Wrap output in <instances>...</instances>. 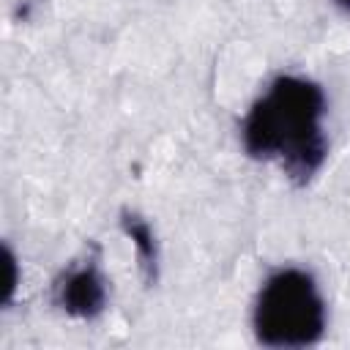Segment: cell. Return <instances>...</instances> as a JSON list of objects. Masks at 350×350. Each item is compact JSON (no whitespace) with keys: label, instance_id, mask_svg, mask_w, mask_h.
<instances>
[{"label":"cell","instance_id":"obj_6","mask_svg":"<svg viewBox=\"0 0 350 350\" xmlns=\"http://www.w3.org/2000/svg\"><path fill=\"white\" fill-rule=\"evenodd\" d=\"M334 5H336L339 11H345V14H350V0H334Z\"/></svg>","mask_w":350,"mask_h":350},{"label":"cell","instance_id":"obj_5","mask_svg":"<svg viewBox=\"0 0 350 350\" xmlns=\"http://www.w3.org/2000/svg\"><path fill=\"white\" fill-rule=\"evenodd\" d=\"M3 257H5V293H3V304H11V298L16 293V284H19V273H16L19 262H16V254H14V249L8 243L3 249Z\"/></svg>","mask_w":350,"mask_h":350},{"label":"cell","instance_id":"obj_1","mask_svg":"<svg viewBox=\"0 0 350 350\" xmlns=\"http://www.w3.org/2000/svg\"><path fill=\"white\" fill-rule=\"evenodd\" d=\"M325 115L328 98L320 82L276 74L241 120V148L254 161L276 164L295 189H304L328 161Z\"/></svg>","mask_w":350,"mask_h":350},{"label":"cell","instance_id":"obj_4","mask_svg":"<svg viewBox=\"0 0 350 350\" xmlns=\"http://www.w3.org/2000/svg\"><path fill=\"white\" fill-rule=\"evenodd\" d=\"M120 230L123 235L131 241L134 252H137V265H139V273L145 279V284H156L159 282V268H161V252H159V241H156V232L150 227V221L131 211V208H123L120 211Z\"/></svg>","mask_w":350,"mask_h":350},{"label":"cell","instance_id":"obj_3","mask_svg":"<svg viewBox=\"0 0 350 350\" xmlns=\"http://www.w3.org/2000/svg\"><path fill=\"white\" fill-rule=\"evenodd\" d=\"M49 301L71 320L90 323L104 314L109 304V279L101 271L98 246H90L85 257L68 262L49 284Z\"/></svg>","mask_w":350,"mask_h":350},{"label":"cell","instance_id":"obj_2","mask_svg":"<svg viewBox=\"0 0 350 350\" xmlns=\"http://www.w3.org/2000/svg\"><path fill=\"white\" fill-rule=\"evenodd\" d=\"M328 304L317 279L298 265L271 271L252 301V331L262 347L301 350L325 336Z\"/></svg>","mask_w":350,"mask_h":350}]
</instances>
